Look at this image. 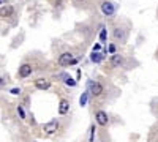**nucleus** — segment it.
Instances as JSON below:
<instances>
[{
    "mask_svg": "<svg viewBox=\"0 0 158 142\" xmlns=\"http://www.w3.org/2000/svg\"><path fill=\"white\" fill-rule=\"evenodd\" d=\"M77 62V59L71 54V52H63L60 57H59V65L60 67H68V65H74Z\"/></svg>",
    "mask_w": 158,
    "mask_h": 142,
    "instance_id": "nucleus-1",
    "label": "nucleus"
},
{
    "mask_svg": "<svg viewBox=\"0 0 158 142\" xmlns=\"http://www.w3.org/2000/svg\"><path fill=\"white\" fill-rule=\"evenodd\" d=\"M43 130H44L46 134H54V133L59 130V122H57V120H51V122L44 123Z\"/></svg>",
    "mask_w": 158,
    "mask_h": 142,
    "instance_id": "nucleus-2",
    "label": "nucleus"
},
{
    "mask_svg": "<svg viewBox=\"0 0 158 142\" xmlns=\"http://www.w3.org/2000/svg\"><path fill=\"white\" fill-rule=\"evenodd\" d=\"M101 11H103L106 16H112L114 13H115V6H114L111 2H103V3H101Z\"/></svg>",
    "mask_w": 158,
    "mask_h": 142,
    "instance_id": "nucleus-3",
    "label": "nucleus"
},
{
    "mask_svg": "<svg viewBox=\"0 0 158 142\" xmlns=\"http://www.w3.org/2000/svg\"><path fill=\"white\" fill-rule=\"evenodd\" d=\"M18 74H19V77H29V76L32 74V65H29V63H24V65H21Z\"/></svg>",
    "mask_w": 158,
    "mask_h": 142,
    "instance_id": "nucleus-4",
    "label": "nucleus"
},
{
    "mask_svg": "<svg viewBox=\"0 0 158 142\" xmlns=\"http://www.w3.org/2000/svg\"><path fill=\"white\" fill-rule=\"evenodd\" d=\"M97 122L101 126H106L108 125V114L104 112V111H98L97 112Z\"/></svg>",
    "mask_w": 158,
    "mask_h": 142,
    "instance_id": "nucleus-5",
    "label": "nucleus"
},
{
    "mask_svg": "<svg viewBox=\"0 0 158 142\" xmlns=\"http://www.w3.org/2000/svg\"><path fill=\"white\" fill-rule=\"evenodd\" d=\"M103 85L101 84H98V82H95V84H90V93L94 95V96H100L101 93H103Z\"/></svg>",
    "mask_w": 158,
    "mask_h": 142,
    "instance_id": "nucleus-6",
    "label": "nucleus"
},
{
    "mask_svg": "<svg viewBox=\"0 0 158 142\" xmlns=\"http://www.w3.org/2000/svg\"><path fill=\"white\" fill-rule=\"evenodd\" d=\"M35 87H36L38 90H48V88L51 87V82H49L48 79H36V81H35Z\"/></svg>",
    "mask_w": 158,
    "mask_h": 142,
    "instance_id": "nucleus-7",
    "label": "nucleus"
},
{
    "mask_svg": "<svg viewBox=\"0 0 158 142\" xmlns=\"http://www.w3.org/2000/svg\"><path fill=\"white\" fill-rule=\"evenodd\" d=\"M13 13H15V10H13L11 5H5L0 8V18H10Z\"/></svg>",
    "mask_w": 158,
    "mask_h": 142,
    "instance_id": "nucleus-8",
    "label": "nucleus"
},
{
    "mask_svg": "<svg viewBox=\"0 0 158 142\" xmlns=\"http://www.w3.org/2000/svg\"><path fill=\"white\" fill-rule=\"evenodd\" d=\"M111 65L112 67H120V65H123V57L120 55V54H112V57H111Z\"/></svg>",
    "mask_w": 158,
    "mask_h": 142,
    "instance_id": "nucleus-9",
    "label": "nucleus"
},
{
    "mask_svg": "<svg viewBox=\"0 0 158 142\" xmlns=\"http://www.w3.org/2000/svg\"><path fill=\"white\" fill-rule=\"evenodd\" d=\"M68 109H70V103L67 99H62L60 101V106H59V114L60 115H65V114L68 112Z\"/></svg>",
    "mask_w": 158,
    "mask_h": 142,
    "instance_id": "nucleus-10",
    "label": "nucleus"
},
{
    "mask_svg": "<svg viewBox=\"0 0 158 142\" xmlns=\"http://www.w3.org/2000/svg\"><path fill=\"white\" fill-rule=\"evenodd\" d=\"M90 60L95 62V63H98V62L103 60V54H100L98 51H94V52H92V55H90Z\"/></svg>",
    "mask_w": 158,
    "mask_h": 142,
    "instance_id": "nucleus-11",
    "label": "nucleus"
},
{
    "mask_svg": "<svg viewBox=\"0 0 158 142\" xmlns=\"http://www.w3.org/2000/svg\"><path fill=\"white\" fill-rule=\"evenodd\" d=\"M62 77L65 79V84H67L68 87H74V85H76V81H74V79H71L70 76H67V74H62Z\"/></svg>",
    "mask_w": 158,
    "mask_h": 142,
    "instance_id": "nucleus-12",
    "label": "nucleus"
},
{
    "mask_svg": "<svg viewBox=\"0 0 158 142\" xmlns=\"http://www.w3.org/2000/svg\"><path fill=\"white\" fill-rule=\"evenodd\" d=\"M87 96H89V92H85V93L81 95V98H79V104H81V106H85L87 104Z\"/></svg>",
    "mask_w": 158,
    "mask_h": 142,
    "instance_id": "nucleus-13",
    "label": "nucleus"
},
{
    "mask_svg": "<svg viewBox=\"0 0 158 142\" xmlns=\"http://www.w3.org/2000/svg\"><path fill=\"white\" fill-rule=\"evenodd\" d=\"M100 41L101 43L106 41V29H101V32H100Z\"/></svg>",
    "mask_w": 158,
    "mask_h": 142,
    "instance_id": "nucleus-14",
    "label": "nucleus"
},
{
    "mask_svg": "<svg viewBox=\"0 0 158 142\" xmlns=\"http://www.w3.org/2000/svg\"><path fill=\"white\" fill-rule=\"evenodd\" d=\"M114 36H115V38H123L122 29H114Z\"/></svg>",
    "mask_w": 158,
    "mask_h": 142,
    "instance_id": "nucleus-15",
    "label": "nucleus"
},
{
    "mask_svg": "<svg viewBox=\"0 0 158 142\" xmlns=\"http://www.w3.org/2000/svg\"><path fill=\"white\" fill-rule=\"evenodd\" d=\"M18 114H19V117H21V119H25V112H24L22 106H18Z\"/></svg>",
    "mask_w": 158,
    "mask_h": 142,
    "instance_id": "nucleus-16",
    "label": "nucleus"
},
{
    "mask_svg": "<svg viewBox=\"0 0 158 142\" xmlns=\"http://www.w3.org/2000/svg\"><path fill=\"white\" fill-rule=\"evenodd\" d=\"M94 134H95V126H90V137H89V142H94Z\"/></svg>",
    "mask_w": 158,
    "mask_h": 142,
    "instance_id": "nucleus-17",
    "label": "nucleus"
},
{
    "mask_svg": "<svg viewBox=\"0 0 158 142\" xmlns=\"http://www.w3.org/2000/svg\"><path fill=\"white\" fill-rule=\"evenodd\" d=\"M21 93V88H11V95H19Z\"/></svg>",
    "mask_w": 158,
    "mask_h": 142,
    "instance_id": "nucleus-18",
    "label": "nucleus"
},
{
    "mask_svg": "<svg viewBox=\"0 0 158 142\" xmlns=\"http://www.w3.org/2000/svg\"><path fill=\"white\" fill-rule=\"evenodd\" d=\"M109 52H111V54H114V52H115V46H114V44H111V46H109Z\"/></svg>",
    "mask_w": 158,
    "mask_h": 142,
    "instance_id": "nucleus-19",
    "label": "nucleus"
},
{
    "mask_svg": "<svg viewBox=\"0 0 158 142\" xmlns=\"http://www.w3.org/2000/svg\"><path fill=\"white\" fill-rule=\"evenodd\" d=\"M5 85V81H3V77H0V87H3Z\"/></svg>",
    "mask_w": 158,
    "mask_h": 142,
    "instance_id": "nucleus-20",
    "label": "nucleus"
},
{
    "mask_svg": "<svg viewBox=\"0 0 158 142\" xmlns=\"http://www.w3.org/2000/svg\"><path fill=\"white\" fill-rule=\"evenodd\" d=\"M101 49V46L100 44H95V47H94V51H100Z\"/></svg>",
    "mask_w": 158,
    "mask_h": 142,
    "instance_id": "nucleus-21",
    "label": "nucleus"
},
{
    "mask_svg": "<svg viewBox=\"0 0 158 142\" xmlns=\"http://www.w3.org/2000/svg\"><path fill=\"white\" fill-rule=\"evenodd\" d=\"M76 2H82V0H76Z\"/></svg>",
    "mask_w": 158,
    "mask_h": 142,
    "instance_id": "nucleus-22",
    "label": "nucleus"
},
{
    "mask_svg": "<svg viewBox=\"0 0 158 142\" xmlns=\"http://www.w3.org/2000/svg\"><path fill=\"white\" fill-rule=\"evenodd\" d=\"M0 3H2V0H0Z\"/></svg>",
    "mask_w": 158,
    "mask_h": 142,
    "instance_id": "nucleus-23",
    "label": "nucleus"
},
{
    "mask_svg": "<svg viewBox=\"0 0 158 142\" xmlns=\"http://www.w3.org/2000/svg\"><path fill=\"white\" fill-rule=\"evenodd\" d=\"M101 142H103V140H101Z\"/></svg>",
    "mask_w": 158,
    "mask_h": 142,
    "instance_id": "nucleus-24",
    "label": "nucleus"
}]
</instances>
